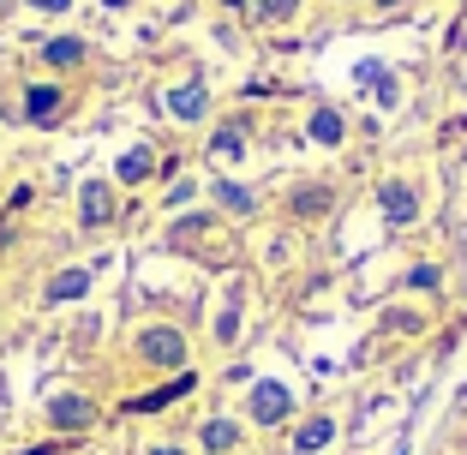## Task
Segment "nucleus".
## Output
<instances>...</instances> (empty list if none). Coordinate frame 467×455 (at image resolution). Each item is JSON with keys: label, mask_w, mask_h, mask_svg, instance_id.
Masks as SVG:
<instances>
[{"label": "nucleus", "mask_w": 467, "mask_h": 455, "mask_svg": "<svg viewBox=\"0 0 467 455\" xmlns=\"http://www.w3.org/2000/svg\"><path fill=\"white\" fill-rule=\"evenodd\" d=\"M204 228H216V216H180L174 234H204Z\"/></svg>", "instance_id": "obj_21"}, {"label": "nucleus", "mask_w": 467, "mask_h": 455, "mask_svg": "<svg viewBox=\"0 0 467 455\" xmlns=\"http://www.w3.org/2000/svg\"><path fill=\"white\" fill-rule=\"evenodd\" d=\"M438 282H443V276H438V264H413V270H408V288H426V294H431Z\"/></svg>", "instance_id": "obj_19"}, {"label": "nucleus", "mask_w": 467, "mask_h": 455, "mask_svg": "<svg viewBox=\"0 0 467 455\" xmlns=\"http://www.w3.org/2000/svg\"><path fill=\"white\" fill-rule=\"evenodd\" d=\"M216 198L228 210H252V192H240V186H216Z\"/></svg>", "instance_id": "obj_20"}, {"label": "nucleus", "mask_w": 467, "mask_h": 455, "mask_svg": "<svg viewBox=\"0 0 467 455\" xmlns=\"http://www.w3.org/2000/svg\"><path fill=\"white\" fill-rule=\"evenodd\" d=\"M84 55H90V48H84L78 36H55V42H42V60H48V67H78Z\"/></svg>", "instance_id": "obj_14"}, {"label": "nucleus", "mask_w": 467, "mask_h": 455, "mask_svg": "<svg viewBox=\"0 0 467 455\" xmlns=\"http://www.w3.org/2000/svg\"><path fill=\"white\" fill-rule=\"evenodd\" d=\"M150 455H186V450H180V443H156Z\"/></svg>", "instance_id": "obj_24"}, {"label": "nucleus", "mask_w": 467, "mask_h": 455, "mask_svg": "<svg viewBox=\"0 0 467 455\" xmlns=\"http://www.w3.org/2000/svg\"><path fill=\"white\" fill-rule=\"evenodd\" d=\"M240 150H246V132H240V126H222L216 132V156H234V162H240Z\"/></svg>", "instance_id": "obj_17"}, {"label": "nucleus", "mask_w": 467, "mask_h": 455, "mask_svg": "<svg viewBox=\"0 0 467 455\" xmlns=\"http://www.w3.org/2000/svg\"><path fill=\"white\" fill-rule=\"evenodd\" d=\"M168 109H174L180 120H204V84H198V78L174 84V90H168Z\"/></svg>", "instance_id": "obj_9"}, {"label": "nucleus", "mask_w": 467, "mask_h": 455, "mask_svg": "<svg viewBox=\"0 0 467 455\" xmlns=\"http://www.w3.org/2000/svg\"><path fill=\"white\" fill-rule=\"evenodd\" d=\"M138 359L144 366H168V372H186V330H168V324L138 330Z\"/></svg>", "instance_id": "obj_1"}, {"label": "nucleus", "mask_w": 467, "mask_h": 455, "mask_svg": "<svg viewBox=\"0 0 467 455\" xmlns=\"http://www.w3.org/2000/svg\"><path fill=\"white\" fill-rule=\"evenodd\" d=\"M198 443H204L210 455H228L234 443H240V426H234V419H204V431H198Z\"/></svg>", "instance_id": "obj_13"}, {"label": "nucleus", "mask_w": 467, "mask_h": 455, "mask_svg": "<svg viewBox=\"0 0 467 455\" xmlns=\"http://www.w3.org/2000/svg\"><path fill=\"white\" fill-rule=\"evenodd\" d=\"M84 294H90V270H60L42 288V305H67V300H84Z\"/></svg>", "instance_id": "obj_8"}, {"label": "nucleus", "mask_w": 467, "mask_h": 455, "mask_svg": "<svg viewBox=\"0 0 467 455\" xmlns=\"http://www.w3.org/2000/svg\"><path fill=\"white\" fill-rule=\"evenodd\" d=\"M396 455H408V450H396Z\"/></svg>", "instance_id": "obj_26"}, {"label": "nucleus", "mask_w": 467, "mask_h": 455, "mask_svg": "<svg viewBox=\"0 0 467 455\" xmlns=\"http://www.w3.org/2000/svg\"><path fill=\"white\" fill-rule=\"evenodd\" d=\"M150 168H156V150H150V144L126 150L120 156V186H144V180H150Z\"/></svg>", "instance_id": "obj_11"}, {"label": "nucleus", "mask_w": 467, "mask_h": 455, "mask_svg": "<svg viewBox=\"0 0 467 455\" xmlns=\"http://www.w3.org/2000/svg\"><path fill=\"white\" fill-rule=\"evenodd\" d=\"M288 414H294V396L275 384V377H264V384L252 389V419H258V426H282Z\"/></svg>", "instance_id": "obj_2"}, {"label": "nucleus", "mask_w": 467, "mask_h": 455, "mask_svg": "<svg viewBox=\"0 0 467 455\" xmlns=\"http://www.w3.org/2000/svg\"><path fill=\"white\" fill-rule=\"evenodd\" d=\"M48 426H60V431L97 426V401H90V396H55V401H48Z\"/></svg>", "instance_id": "obj_3"}, {"label": "nucleus", "mask_w": 467, "mask_h": 455, "mask_svg": "<svg viewBox=\"0 0 467 455\" xmlns=\"http://www.w3.org/2000/svg\"><path fill=\"white\" fill-rule=\"evenodd\" d=\"M78 216H84V228H109V222H114V192L90 180V186H84V198H78Z\"/></svg>", "instance_id": "obj_7"}, {"label": "nucleus", "mask_w": 467, "mask_h": 455, "mask_svg": "<svg viewBox=\"0 0 467 455\" xmlns=\"http://www.w3.org/2000/svg\"><path fill=\"white\" fill-rule=\"evenodd\" d=\"M294 6H300V0H270L264 13H270V18H294Z\"/></svg>", "instance_id": "obj_22"}, {"label": "nucleus", "mask_w": 467, "mask_h": 455, "mask_svg": "<svg viewBox=\"0 0 467 455\" xmlns=\"http://www.w3.org/2000/svg\"><path fill=\"white\" fill-rule=\"evenodd\" d=\"M60 109H67L60 84H30V90H25V120H30V126H55Z\"/></svg>", "instance_id": "obj_5"}, {"label": "nucleus", "mask_w": 467, "mask_h": 455, "mask_svg": "<svg viewBox=\"0 0 467 455\" xmlns=\"http://www.w3.org/2000/svg\"><path fill=\"white\" fill-rule=\"evenodd\" d=\"M330 204H336V192L324 186V180H306L300 192L288 198V210H294V216H317V210H330Z\"/></svg>", "instance_id": "obj_10"}, {"label": "nucleus", "mask_w": 467, "mask_h": 455, "mask_svg": "<svg viewBox=\"0 0 467 455\" xmlns=\"http://www.w3.org/2000/svg\"><path fill=\"white\" fill-rule=\"evenodd\" d=\"M342 132H348V120L336 109H317L312 114V144H330V150H336V144H342Z\"/></svg>", "instance_id": "obj_15"}, {"label": "nucleus", "mask_w": 467, "mask_h": 455, "mask_svg": "<svg viewBox=\"0 0 467 455\" xmlns=\"http://www.w3.org/2000/svg\"><path fill=\"white\" fill-rule=\"evenodd\" d=\"M25 6H36V13H67L72 0H25Z\"/></svg>", "instance_id": "obj_23"}, {"label": "nucleus", "mask_w": 467, "mask_h": 455, "mask_svg": "<svg viewBox=\"0 0 467 455\" xmlns=\"http://www.w3.org/2000/svg\"><path fill=\"white\" fill-rule=\"evenodd\" d=\"M378 210H384V222H413L420 216V192H413L408 180H384L378 186Z\"/></svg>", "instance_id": "obj_4"}, {"label": "nucleus", "mask_w": 467, "mask_h": 455, "mask_svg": "<svg viewBox=\"0 0 467 455\" xmlns=\"http://www.w3.org/2000/svg\"><path fill=\"white\" fill-rule=\"evenodd\" d=\"M192 389H198V377H192V366H186V372H180V377H168L162 389L138 396V401H132V414H156V408H168V401H180V396H192Z\"/></svg>", "instance_id": "obj_6"}, {"label": "nucleus", "mask_w": 467, "mask_h": 455, "mask_svg": "<svg viewBox=\"0 0 467 455\" xmlns=\"http://www.w3.org/2000/svg\"><path fill=\"white\" fill-rule=\"evenodd\" d=\"M330 438H336V419H306V426L294 431V455H317Z\"/></svg>", "instance_id": "obj_12"}, {"label": "nucleus", "mask_w": 467, "mask_h": 455, "mask_svg": "<svg viewBox=\"0 0 467 455\" xmlns=\"http://www.w3.org/2000/svg\"><path fill=\"white\" fill-rule=\"evenodd\" d=\"M234 336H240V300H228L216 317V342H234Z\"/></svg>", "instance_id": "obj_18"}, {"label": "nucleus", "mask_w": 467, "mask_h": 455, "mask_svg": "<svg viewBox=\"0 0 467 455\" xmlns=\"http://www.w3.org/2000/svg\"><path fill=\"white\" fill-rule=\"evenodd\" d=\"M378 324H384L389 336H420V330H426V317H420V312H384Z\"/></svg>", "instance_id": "obj_16"}, {"label": "nucleus", "mask_w": 467, "mask_h": 455, "mask_svg": "<svg viewBox=\"0 0 467 455\" xmlns=\"http://www.w3.org/2000/svg\"><path fill=\"white\" fill-rule=\"evenodd\" d=\"M102 6H132V0H102Z\"/></svg>", "instance_id": "obj_25"}]
</instances>
